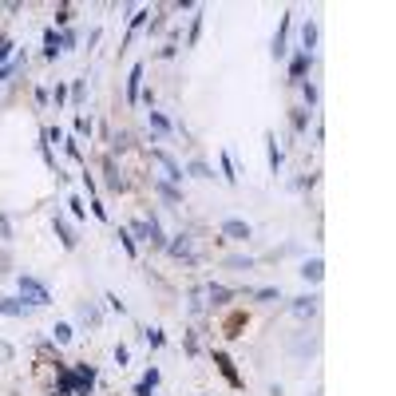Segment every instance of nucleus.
<instances>
[{
    "label": "nucleus",
    "instance_id": "1",
    "mask_svg": "<svg viewBox=\"0 0 396 396\" xmlns=\"http://www.w3.org/2000/svg\"><path fill=\"white\" fill-rule=\"evenodd\" d=\"M20 293L32 301V305H48V301H52V297H48V289H44L36 278H20Z\"/></svg>",
    "mask_w": 396,
    "mask_h": 396
},
{
    "label": "nucleus",
    "instance_id": "2",
    "mask_svg": "<svg viewBox=\"0 0 396 396\" xmlns=\"http://www.w3.org/2000/svg\"><path fill=\"white\" fill-rule=\"evenodd\" d=\"M155 159L163 163V170H167V178H174V182L182 178V167H178V163H174V159L167 155V151H155Z\"/></svg>",
    "mask_w": 396,
    "mask_h": 396
},
{
    "label": "nucleus",
    "instance_id": "3",
    "mask_svg": "<svg viewBox=\"0 0 396 396\" xmlns=\"http://www.w3.org/2000/svg\"><path fill=\"white\" fill-rule=\"evenodd\" d=\"M222 230H226L230 238H250V226H246V222H238V218H226Z\"/></svg>",
    "mask_w": 396,
    "mask_h": 396
},
{
    "label": "nucleus",
    "instance_id": "4",
    "mask_svg": "<svg viewBox=\"0 0 396 396\" xmlns=\"http://www.w3.org/2000/svg\"><path fill=\"white\" fill-rule=\"evenodd\" d=\"M56 234H59V242H64V246H68V250L75 246V234H72V226H68L64 218H59V214H56Z\"/></svg>",
    "mask_w": 396,
    "mask_h": 396
},
{
    "label": "nucleus",
    "instance_id": "5",
    "mask_svg": "<svg viewBox=\"0 0 396 396\" xmlns=\"http://www.w3.org/2000/svg\"><path fill=\"white\" fill-rule=\"evenodd\" d=\"M313 309H317V297H297V301H293V313H297V317H309Z\"/></svg>",
    "mask_w": 396,
    "mask_h": 396
},
{
    "label": "nucleus",
    "instance_id": "6",
    "mask_svg": "<svg viewBox=\"0 0 396 396\" xmlns=\"http://www.w3.org/2000/svg\"><path fill=\"white\" fill-rule=\"evenodd\" d=\"M0 313H4V317H20V313H24V301L4 297V301H0Z\"/></svg>",
    "mask_w": 396,
    "mask_h": 396
},
{
    "label": "nucleus",
    "instance_id": "7",
    "mask_svg": "<svg viewBox=\"0 0 396 396\" xmlns=\"http://www.w3.org/2000/svg\"><path fill=\"white\" fill-rule=\"evenodd\" d=\"M139 79H143V68H131V79H127V99L131 103L139 99Z\"/></svg>",
    "mask_w": 396,
    "mask_h": 396
},
{
    "label": "nucleus",
    "instance_id": "8",
    "mask_svg": "<svg viewBox=\"0 0 396 396\" xmlns=\"http://www.w3.org/2000/svg\"><path fill=\"white\" fill-rule=\"evenodd\" d=\"M56 52H59V36L48 28V32H44V56H48V59H56Z\"/></svg>",
    "mask_w": 396,
    "mask_h": 396
},
{
    "label": "nucleus",
    "instance_id": "9",
    "mask_svg": "<svg viewBox=\"0 0 396 396\" xmlns=\"http://www.w3.org/2000/svg\"><path fill=\"white\" fill-rule=\"evenodd\" d=\"M301 273H305V278H309V282H321V273H325V265H321V258H313V262H305V269H301Z\"/></svg>",
    "mask_w": 396,
    "mask_h": 396
},
{
    "label": "nucleus",
    "instance_id": "10",
    "mask_svg": "<svg viewBox=\"0 0 396 396\" xmlns=\"http://www.w3.org/2000/svg\"><path fill=\"white\" fill-rule=\"evenodd\" d=\"M305 68H309V52H301V56L293 59V79H301V75H305Z\"/></svg>",
    "mask_w": 396,
    "mask_h": 396
},
{
    "label": "nucleus",
    "instance_id": "11",
    "mask_svg": "<svg viewBox=\"0 0 396 396\" xmlns=\"http://www.w3.org/2000/svg\"><path fill=\"white\" fill-rule=\"evenodd\" d=\"M265 143H269V167L278 170L282 167V151H278V143H273V135H265Z\"/></svg>",
    "mask_w": 396,
    "mask_h": 396
},
{
    "label": "nucleus",
    "instance_id": "12",
    "mask_svg": "<svg viewBox=\"0 0 396 396\" xmlns=\"http://www.w3.org/2000/svg\"><path fill=\"white\" fill-rule=\"evenodd\" d=\"M170 254H190V242H187V234H178V242H170Z\"/></svg>",
    "mask_w": 396,
    "mask_h": 396
},
{
    "label": "nucleus",
    "instance_id": "13",
    "mask_svg": "<svg viewBox=\"0 0 396 396\" xmlns=\"http://www.w3.org/2000/svg\"><path fill=\"white\" fill-rule=\"evenodd\" d=\"M52 333H56V341H59V345H68V341H72V329H68V325H56Z\"/></svg>",
    "mask_w": 396,
    "mask_h": 396
},
{
    "label": "nucleus",
    "instance_id": "14",
    "mask_svg": "<svg viewBox=\"0 0 396 396\" xmlns=\"http://www.w3.org/2000/svg\"><path fill=\"white\" fill-rule=\"evenodd\" d=\"M206 293H210V301H226L230 297V289H222V285H210Z\"/></svg>",
    "mask_w": 396,
    "mask_h": 396
},
{
    "label": "nucleus",
    "instance_id": "15",
    "mask_svg": "<svg viewBox=\"0 0 396 396\" xmlns=\"http://www.w3.org/2000/svg\"><path fill=\"white\" fill-rule=\"evenodd\" d=\"M190 174H194V178H210V167H206V163H190Z\"/></svg>",
    "mask_w": 396,
    "mask_h": 396
},
{
    "label": "nucleus",
    "instance_id": "16",
    "mask_svg": "<svg viewBox=\"0 0 396 396\" xmlns=\"http://www.w3.org/2000/svg\"><path fill=\"white\" fill-rule=\"evenodd\" d=\"M159 194H163V198H167V202H182V194H178V190H174V187H159Z\"/></svg>",
    "mask_w": 396,
    "mask_h": 396
},
{
    "label": "nucleus",
    "instance_id": "17",
    "mask_svg": "<svg viewBox=\"0 0 396 396\" xmlns=\"http://www.w3.org/2000/svg\"><path fill=\"white\" fill-rule=\"evenodd\" d=\"M119 242H123V250H127V254H135V238H127L123 230H119Z\"/></svg>",
    "mask_w": 396,
    "mask_h": 396
},
{
    "label": "nucleus",
    "instance_id": "18",
    "mask_svg": "<svg viewBox=\"0 0 396 396\" xmlns=\"http://www.w3.org/2000/svg\"><path fill=\"white\" fill-rule=\"evenodd\" d=\"M8 48H12V40H8V36H0V59L8 56Z\"/></svg>",
    "mask_w": 396,
    "mask_h": 396
},
{
    "label": "nucleus",
    "instance_id": "19",
    "mask_svg": "<svg viewBox=\"0 0 396 396\" xmlns=\"http://www.w3.org/2000/svg\"><path fill=\"white\" fill-rule=\"evenodd\" d=\"M8 234H12V230H8V222H4V218H0V238H8Z\"/></svg>",
    "mask_w": 396,
    "mask_h": 396
}]
</instances>
